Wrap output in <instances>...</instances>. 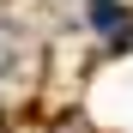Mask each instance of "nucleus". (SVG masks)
<instances>
[{
  "instance_id": "f257e3e1",
  "label": "nucleus",
  "mask_w": 133,
  "mask_h": 133,
  "mask_svg": "<svg viewBox=\"0 0 133 133\" xmlns=\"http://www.w3.org/2000/svg\"><path fill=\"white\" fill-rule=\"evenodd\" d=\"M91 24H97V30H115V24H121L115 0H91Z\"/></svg>"
}]
</instances>
